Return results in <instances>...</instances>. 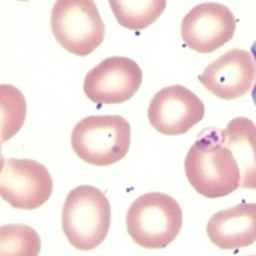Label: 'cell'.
I'll list each match as a JSON object with an SVG mask.
<instances>
[{
	"mask_svg": "<svg viewBox=\"0 0 256 256\" xmlns=\"http://www.w3.org/2000/svg\"><path fill=\"white\" fill-rule=\"evenodd\" d=\"M184 172L192 188L208 199L227 196L240 188L238 164L217 129L199 135L186 156Z\"/></svg>",
	"mask_w": 256,
	"mask_h": 256,
	"instance_id": "1",
	"label": "cell"
},
{
	"mask_svg": "<svg viewBox=\"0 0 256 256\" xmlns=\"http://www.w3.org/2000/svg\"><path fill=\"white\" fill-rule=\"evenodd\" d=\"M112 210L107 196L94 186L72 189L62 210V228L69 243L79 250L100 246L110 230Z\"/></svg>",
	"mask_w": 256,
	"mask_h": 256,
	"instance_id": "2",
	"label": "cell"
},
{
	"mask_svg": "<svg viewBox=\"0 0 256 256\" xmlns=\"http://www.w3.org/2000/svg\"><path fill=\"white\" fill-rule=\"evenodd\" d=\"M182 226L183 212L178 200L160 192L135 199L126 216L128 233L145 249H164L176 240Z\"/></svg>",
	"mask_w": 256,
	"mask_h": 256,
	"instance_id": "3",
	"label": "cell"
},
{
	"mask_svg": "<svg viewBox=\"0 0 256 256\" xmlns=\"http://www.w3.org/2000/svg\"><path fill=\"white\" fill-rule=\"evenodd\" d=\"M70 144L74 152L91 166H112L126 157L130 124L122 116H88L76 123Z\"/></svg>",
	"mask_w": 256,
	"mask_h": 256,
	"instance_id": "4",
	"label": "cell"
},
{
	"mask_svg": "<svg viewBox=\"0 0 256 256\" xmlns=\"http://www.w3.org/2000/svg\"><path fill=\"white\" fill-rule=\"evenodd\" d=\"M50 24L60 46L79 58L96 52L106 37V26L94 0H56Z\"/></svg>",
	"mask_w": 256,
	"mask_h": 256,
	"instance_id": "5",
	"label": "cell"
},
{
	"mask_svg": "<svg viewBox=\"0 0 256 256\" xmlns=\"http://www.w3.org/2000/svg\"><path fill=\"white\" fill-rule=\"evenodd\" d=\"M53 194V178L46 166L28 158H8L0 172V198L12 208L32 211Z\"/></svg>",
	"mask_w": 256,
	"mask_h": 256,
	"instance_id": "6",
	"label": "cell"
},
{
	"mask_svg": "<svg viewBox=\"0 0 256 256\" xmlns=\"http://www.w3.org/2000/svg\"><path fill=\"white\" fill-rule=\"evenodd\" d=\"M236 18L221 3H200L182 20L180 36L183 42L198 53H212L233 38Z\"/></svg>",
	"mask_w": 256,
	"mask_h": 256,
	"instance_id": "7",
	"label": "cell"
},
{
	"mask_svg": "<svg viewBox=\"0 0 256 256\" xmlns=\"http://www.w3.org/2000/svg\"><path fill=\"white\" fill-rule=\"evenodd\" d=\"M142 70L129 58H108L92 68L84 80V92L96 104H122L138 92Z\"/></svg>",
	"mask_w": 256,
	"mask_h": 256,
	"instance_id": "8",
	"label": "cell"
},
{
	"mask_svg": "<svg viewBox=\"0 0 256 256\" xmlns=\"http://www.w3.org/2000/svg\"><path fill=\"white\" fill-rule=\"evenodd\" d=\"M205 116V106L182 85L160 90L148 106L150 124L162 135L178 136L189 132Z\"/></svg>",
	"mask_w": 256,
	"mask_h": 256,
	"instance_id": "9",
	"label": "cell"
},
{
	"mask_svg": "<svg viewBox=\"0 0 256 256\" xmlns=\"http://www.w3.org/2000/svg\"><path fill=\"white\" fill-rule=\"evenodd\" d=\"M199 82L217 98H240L255 86L256 62L248 50L232 48L206 66Z\"/></svg>",
	"mask_w": 256,
	"mask_h": 256,
	"instance_id": "10",
	"label": "cell"
},
{
	"mask_svg": "<svg viewBox=\"0 0 256 256\" xmlns=\"http://www.w3.org/2000/svg\"><path fill=\"white\" fill-rule=\"evenodd\" d=\"M206 234L224 250L249 248L256 242V204H238L210 218Z\"/></svg>",
	"mask_w": 256,
	"mask_h": 256,
	"instance_id": "11",
	"label": "cell"
},
{
	"mask_svg": "<svg viewBox=\"0 0 256 256\" xmlns=\"http://www.w3.org/2000/svg\"><path fill=\"white\" fill-rule=\"evenodd\" d=\"M224 144L240 168V188L256 189V124L248 118H234L222 130Z\"/></svg>",
	"mask_w": 256,
	"mask_h": 256,
	"instance_id": "12",
	"label": "cell"
},
{
	"mask_svg": "<svg viewBox=\"0 0 256 256\" xmlns=\"http://www.w3.org/2000/svg\"><path fill=\"white\" fill-rule=\"evenodd\" d=\"M114 18L123 28L140 31L162 15L167 0H108Z\"/></svg>",
	"mask_w": 256,
	"mask_h": 256,
	"instance_id": "13",
	"label": "cell"
},
{
	"mask_svg": "<svg viewBox=\"0 0 256 256\" xmlns=\"http://www.w3.org/2000/svg\"><path fill=\"white\" fill-rule=\"evenodd\" d=\"M26 118V101L18 88L9 84L0 85V140L8 142L20 129Z\"/></svg>",
	"mask_w": 256,
	"mask_h": 256,
	"instance_id": "14",
	"label": "cell"
},
{
	"mask_svg": "<svg viewBox=\"0 0 256 256\" xmlns=\"http://www.w3.org/2000/svg\"><path fill=\"white\" fill-rule=\"evenodd\" d=\"M40 234L26 224L0 226V256H38Z\"/></svg>",
	"mask_w": 256,
	"mask_h": 256,
	"instance_id": "15",
	"label": "cell"
},
{
	"mask_svg": "<svg viewBox=\"0 0 256 256\" xmlns=\"http://www.w3.org/2000/svg\"><path fill=\"white\" fill-rule=\"evenodd\" d=\"M252 56H254V59L256 62V41L254 42V46H252ZM252 98H254V102L256 104V82H255V86H254V90H252Z\"/></svg>",
	"mask_w": 256,
	"mask_h": 256,
	"instance_id": "16",
	"label": "cell"
},
{
	"mask_svg": "<svg viewBox=\"0 0 256 256\" xmlns=\"http://www.w3.org/2000/svg\"><path fill=\"white\" fill-rule=\"evenodd\" d=\"M3 167H4V158L2 154V140H0V172L3 170Z\"/></svg>",
	"mask_w": 256,
	"mask_h": 256,
	"instance_id": "17",
	"label": "cell"
},
{
	"mask_svg": "<svg viewBox=\"0 0 256 256\" xmlns=\"http://www.w3.org/2000/svg\"><path fill=\"white\" fill-rule=\"evenodd\" d=\"M20 2H26V0H20Z\"/></svg>",
	"mask_w": 256,
	"mask_h": 256,
	"instance_id": "18",
	"label": "cell"
}]
</instances>
